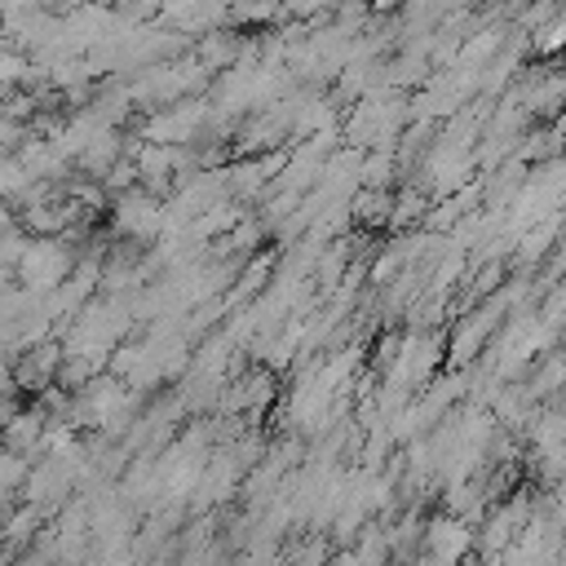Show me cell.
<instances>
[{"mask_svg": "<svg viewBox=\"0 0 566 566\" xmlns=\"http://www.w3.org/2000/svg\"><path fill=\"white\" fill-rule=\"evenodd\" d=\"M239 478H243L239 455H234L230 447H212V455H208V464H203V478H199V486H195V509H208V504L230 500L234 486H239Z\"/></svg>", "mask_w": 566, "mask_h": 566, "instance_id": "obj_7", "label": "cell"}, {"mask_svg": "<svg viewBox=\"0 0 566 566\" xmlns=\"http://www.w3.org/2000/svg\"><path fill=\"white\" fill-rule=\"evenodd\" d=\"M411 566H442V562H433V557H429V553H420V557H416V562H411Z\"/></svg>", "mask_w": 566, "mask_h": 566, "instance_id": "obj_18", "label": "cell"}, {"mask_svg": "<svg viewBox=\"0 0 566 566\" xmlns=\"http://www.w3.org/2000/svg\"><path fill=\"white\" fill-rule=\"evenodd\" d=\"M513 301H517V287H504V296H491L486 305L469 310V314L455 323L451 340H447V363H451V367H469L478 354H486L491 340H495V332H500V318H504V310H509Z\"/></svg>", "mask_w": 566, "mask_h": 566, "instance_id": "obj_2", "label": "cell"}, {"mask_svg": "<svg viewBox=\"0 0 566 566\" xmlns=\"http://www.w3.org/2000/svg\"><path fill=\"white\" fill-rule=\"evenodd\" d=\"M75 261L80 256L66 248V239H31L27 252H22V261H18V270H13V279L31 296H53L71 279Z\"/></svg>", "mask_w": 566, "mask_h": 566, "instance_id": "obj_1", "label": "cell"}, {"mask_svg": "<svg viewBox=\"0 0 566 566\" xmlns=\"http://www.w3.org/2000/svg\"><path fill=\"white\" fill-rule=\"evenodd\" d=\"M13 566H53V562H49L44 553H35V548H31V553H18V562H13Z\"/></svg>", "mask_w": 566, "mask_h": 566, "instance_id": "obj_16", "label": "cell"}, {"mask_svg": "<svg viewBox=\"0 0 566 566\" xmlns=\"http://www.w3.org/2000/svg\"><path fill=\"white\" fill-rule=\"evenodd\" d=\"M478 548V531L464 522V517H455V513H433L429 522H424V531H420V553H429L433 562H442V566H460L469 553Z\"/></svg>", "mask_w": 566, "mask_h": 566, "instance_id": "obj_5", "label": "cell"}, {"mask_svg": "<svg viewBox=\"0 0 566 566\" xmlns=\"http://www.w3.org/2000/svg\"><path fill=\"white\" fill-rule=\"evenodd\" d=\"M526 389H531L535 402H544V398H553V394H566V349H548V354H539L535 367H531Z\"/></svg>", "mask_w": 566, "mask_h": 566, "instance_id": "obj_10", "label": "cell"}, {"mask_svg": "<svg viewBox=\"0 0 566 566\" xmlns=\"http://www.w3.org/2000/svg\"><path fill=\"white\" fill-rule=\"evenodd\" d=\"M562 566H566V544H562Z\"/></svg>", "mask_w": 566, "mask_h": 566, "instance_id": "obj_19", "label": "cell"}, {"mask_svg": "<svg viewBox=\"0 0 566 566\" xmlns=\"http://www.w3.org/2000/svg\"><path fill=\"white\" fill-rule=\"evenodd\" d=\"M562 234V217H548V221H539V226H531L522 239H517V256L522 261H539L544 252H548V243Z\"/></svg>", "mask_w": 566, "mask_h": 566, "instance_id": "obj_13", "label": "cell"}, {"mask_svg": "<svg viewBox=\"0 0 566 566\" xmlns=\"http://www.w3.org/2000/svg\"><path fill=\"white\" fill-rule=\"evenodd\" d=\"M62 358H66V349H62L57 340H44V345H35V349L13 354V389H18V394H35V398H40L44 389H53V385H57Z\"/></svg>", "mask_w": 566, "mask_h": 566, "instance_id": "obj_6", "label": "cell"}, {"mask_svg": "<svg viewBox=\"0 0 566 566\" xmlns=\"http://www.w3.org/2000/svg\"><path fill=\"white\" fill-rule=\"evenodd\" d=\"M394 172H398L394 150H367V155H363V168H358V186H363V190H389Z\"/></svg>", "mask_w": 566, "mask_h": 566, "instance_id": "obj_12", "label": "cell"}, {"mask_svg": "<svg viewBox=\"0 0 566 566\" xmlns=\"http://www.w3.org/2000/svg\"><path fill=\"white\" fill-rule=\"evenodd\" d=\"M111 226L128 243H150L164 230V199L150 195L146 186H133V190L111 199Z\"/></svg>", "mask_w": 566, "mask_h": 566, "instance_id": "obj_4", "label": "cell"}, {"mask_svg": "<svg viewBox=\"0 0 566 566\" xmlns=\"http://www.w3.org/2000/svg\"><path fill=\"white\" fill-rule=\"evenodd\" d=\"M562 336H566V327H562Z\"/></svg>", "mask_w": 566, "mask_h": 566, "instance_id": "obj_20", "label": "cell"}, {"mask_svg": "<svg viewBox=\"0 0 566 566\" xmlns=\"http://www.w3.org/2000/svg\"><path fill=\"white\" fill-rule=\"evenodd\" d=\"M500 279H504V265H500V261H486V265H482V274H478V283H473V287H478V296L495 292V287H500Z\"/></svg>", "mask_w": 566, "mask_h": 566, "instance_id": "obj_15", "label": "cell"}, {"mask_svg": "<svg viewBox=\"0 0 566 566\" xmlns=\"http://www.w3.org/2000/svg\"><path fill=\"white\" fill-rule=\"evenodd\" d=\"M429 208V195H424V186H407V190H398L394 195V230H407L411 221H420V212Z\"/></svg>", "mask_w": 566, "mask_h": 566, "instance_id": "obj_14", "label": "cell"}, {"mask_svg": "<svg viewBox=\"0 0 566 566\" xmlns=\"http://www.w3.org/2000/svg\"><path fill=\"white\" fill-rule=\"evenodd\" d=\"M243 53H248V44L234 35V31H226V27H217V31H208V35H199V44H195V57H199V66L212 75V71H230V66H239L243 62Z\"/></svg>", "mask_w": 566, "mask_h": 566, "instance_id": "obj_8", "label": "cell"}, {"mask_svg": "<svg viewBox=\"0 0 566 566\" xmlns=\"http://www.w3.org/2000/svg\"><path fill=\"white\" fill-rule=\"evenodd\" d=\"M349 208H354V226L380 230L394 221V190H358L349 199Z\"/></svg>", "mask_w": 566, "mask_h": 566, "instance_id": "obj_11", "label": "cell"}, {"mask_svg": "<svg viewBox=\"0 0 566 566\" xmlns=\"http://www.w3.org/2000/svg\"><path fill=\"white\" fill-rule=\"evenodd\" d=\"M562 106H566V71H548V75H535L531 84H522V111L526 115L553 119Z\"/></svg>", "mask_w": 566, "mask_h": 566, "instance_id": "obj_9", "label": "cell"}, {"mask_svg": "<svg viewBox=\"0 0 566 566\" xmlns=\"http://www.w3.org/2000/svg\"><path fill=\"white\" fill-rule=\"evenodd\" d=\"M398 4H411V0H376V13H385V9H398Z\"/></svg>", "mask_w": 566, "mask_h": 566, "instance_id": "obj_17", "label": "cell"}, {"mask_svg": "<svg viewBox=\"0 0 566 566\" xmlns=\"http://www.w3.org/2000/svg\"><path fill=\"white\" fill-rule=\"evenodd\" d=\"M203 128H208V102L186 97V102H172V106H155L142 119V142H155V146H190Z\"/></svg>", "mask_w": 566, "mask_h": 566, "instance_id": "obj_3", "label": "cell"}]
</instances>
